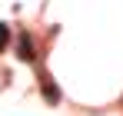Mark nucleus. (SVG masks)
Masks as SVG:
<instances>
[{"label":"nucleus","mask_w":123,"mask_h":116,"mask_svg":"<svg viewBox=\"0 0 123 116\" xmlns=\"http://www.w3.org/2000/svg\"><path fill=\"white\" fill-rule=\"evenodd\" d=\"M17 57H20L23 63H33V60H37V53H33V40L27 37V33L17 40Z\"/></svg>","instance_id":"nucleus-1"},{"label":"nucleus","mask_w":123,"mask_h":116,"mask_svg":"<svg viewBox=\"0 0 123 116\" xmlns=\"http://www.w3.org/2000/svg\"><path fill=\"white\" fill-rule=\"evenodd\" d=\"M43 99H47V103H57V99H60V90H57V83H53V80H43Z\"/></svg>","instance_id":"nucleus-2"},{"label":"nucleus","mask_w":123,"mask_h":116,"mask_svg":"<svg viewBox=\"0 0 123 116\" xmlns=\"http://www.w3.org/2000/svg\"><path fill=\"white\" fill-rule=\"evenodd\" d=\"M7 40H10V27H7V23H0V50L7 46Z\"/></svg>","instance_id":"nucleus-3"}]
</instances>
